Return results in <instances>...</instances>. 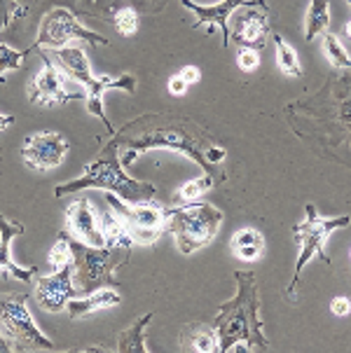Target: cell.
<instances>
[{
	"label": "cell",
	"mask_w": 351,
	"mask_h": 353,
	"mask_svg": "<svg viewBox=\"0 0 351 353\" xmlns=\"http://www.w3.org/2000/svg\"><path fill=\"white\" fill-rule=\"evenodd\" d=\"M108 145L117 148L122 157V164L129 166L141 152L148 150H171L185 154L194 164L204 166L206 171H213L211 166L223 164L228 157V150L218 145L199 124L185 117H171L162 112H148L124 124L120 131L112 134Z\"/></svg>",
	"instance_id": "1"
},
{
	"label": "cell",
	"mask_w": 351,
	"mask_h": 353,
	"mask_svg": "<svg viewBox=\"0 0 351 353\" xmlns=\"http://www.w3.org/2000/svg\"><path fill=\"white\" fill-rule=\"evenodd\" d=\"M237 295L220 304L216 314L218 353L270 349L260 321V295L255 272H234Z\"/></svg>",
	"instance_id": "2"
},
{
	"label": "cell",
	"mask_w": 351,
	"mask_h": 353,
	"mask_svg": "<svg viewBox=\"0 0 351 353\" xmlns=\"http://www.w3.org/2000/svg\"><path fill=\"white\" fill-rule=\"evenodd\" d=\"M122 157L120 150L112 145H106L103 152L99 154L94 161L85 164L82 176L73 178L68 183L57 185L54 196L61 199L70 192H80V190H106L108 194L120 196L124 203H141L150 201L157 194V188L152 183L136 181V178L127 176V171L122 169Z\"/></svg>",
	"instance_id": "3"
},
{
	"label": "cell",
	"mask_w": 351,
	"mask_h": 353,
	"mask_svg": "<svg viewBox=\"0 0 351 353\" xmlns=\"http://www.w3.org/2000/svg\"><path fill=\"white\" fill-rule=\"evenodd\" d=\"M52 59L57 61L59 68L66 73L70 80L80 82L85 87V103H87V110L92 112L94 117H99L101 122L106 124V129L112 131V124L108 115L103 112V94L108 89H120V92H127V94H134L136 92V77L134 75H103V77H97L89 68V59L82 47L77 45H68V47H61V50H50Z\"/></svg>",
	"instance_id": "4"
},
{
	"label": "cell",
	"mask_w": 351,
	"mask_h": 353,
	"mask_svg": "<svg viewBox=\"0 0 351 353\" xmlns=\"http://www.w3.org/2000/svg\"><path fill=\"white\" fill-rule=\"evenodd\" d=\"M73 250V283L77 295H89L101 288H115V272L127 265L132 248L124 246H92L68 234Z\"/></svg>",
	"instance_id": "5"
},
{
	"label": "cell",
	"mask_w": 351,
	"mask_h": 353,
	"mask_svg": "<svg viewBox=\"0 0 351 353\" xmlns=\"http://www.w3.org/2000/svg\"><path fill=\"white\" fill-rule=\"evenodd\" d=\"M0 346L5 353L54 351V342L40 330L28 311L26 292H5L0 300Z\"/></svg>",
	"instance_id": "6"
},
{
	"label": "cell",
	"mask_w": 351,
	"mask_h": 353,
	"mask_svg": "<svg viewBox=\"0 0 351 353\" xmlns=\"http://www.w3.org/2000/svg\"><path fill=\"white\" fill-rule=\"evenodd\" d=\"M351 225V215H337V218H321L317 206L314 203H307L305 206V220L300 225L293 227V236L295 241L300 243V257L295 262V272L293 279H290L288 288L283 290L285 300L295 302L297 300V283H300V274L314 257H319L325 265H332V260L325 255V241L335 230H342V227Z\"/></svg>",
	"instance_id": "7"
},
{
	"label": "cell",
	"mask_w": 351,
	"mask_h": 353,
	"mask_svg": "<svg viewBox=\"0 0 351 353\" xmlns=\"http://www.w3.org/2000/svg\"><path fill=\"white\" fill-rule=\"evenodd\" d=\"M166 211L169 232L174 234L176 246L183 255H192L194 250L209 246L223 225V211L206 201H190Z\"/></svg>",
	"instance_id": "8"
},
{
	"label": "cell",
	"mask_w": 351,
	"mask_h": 353,
	"mask_svg": "<svg viewBox=\"0 0 351 353\" xmlns=\"http://www.w3.org/2000/svg\"><path fill=\"white\" fill-rule=\"evenodd\" d=\"M73 40H80V43H89L97 47H106L108 45V38L103 35L89 31L87 26H82L80 19L66 8H54L45 14L43 23H40L38 38L31 47L33 50H40V47H50V50H61V47H68Z\"/></svg>",
	"instance_id": "9"
},
{
	"label": "cell",
	"mask_w": 351,
	"mask_h": 353,
	"mask_svg": "<svg viewBox=\"0 0 351 353\" xmlns=\"http://www.w3.org/2000/svg\"><path fill=\"white\" fill-rule=\"evenodd\" d=\"M108 203L117 208L129 225V234H132L134 243L141 246H152L162 239L164 232H169V211L162 206H154L150 201L141 203H124L120 196L108 194Z\"/></svg>",
	"instance_id": "10"
},
{
	"label": "cell",
	"mask_w": 351,
	"mask_h": 353,
	"mask_svg": "<svg viewBox=\"0 0 351 353\" xmlns=\"http://www.w3.org/2000/svg\"><path fill=\"white\" fill-rule=\"evenodd\" d=\"M43 57V70L31 80L28 85V101L35 105H63L68 101H80L85 99L82 94L68 92L63 85V75L59 70L57 61H52L50 52H40Z\"/></svg>",
	"instance_id": "11"
},
{
	"label": "cell",
	"mask_w": 351,
	"mask_h": 353,
	"mask_svg": "<svg viewBox=\"0 0 351 353\" xmlns=\"http://www.w3.org/2000/svg\"><path fill=\"white\" fill-rule=\"evenodd\" d=\"M68 154V141L57 131H40L23 141L21 159L33 171H52L63 164Z\"/></svg>",
	"instance_id": "12"
},
{
	"label": "cell",
	"mask_w": 351,
	"mask_h": 353,
	"mask_svg": "<svg viewBox=\"0 0 351 353\" xmlns=\"http://www.w3.org/2000/svg\"><path fill=\"white\" fill-rule=\"evenodd\" d=\"M267 12L270 8L265 0H248L234 17V31L230 33V38H234L241 47L263 50L270 38V14Z\"/></svg>",
	"instance_id": "13"
},
{
	"label": "cell",
	"mask_w": 351,
	"mask_h": 353,
	"mask_svg": "<svg viewBox=\"0 0 351 353\" xmlns=\"http://www.w3.org/2000/svg\"><path fill=\"white\" fill-rule=\"evenodd\" d=\"M77 297L75 283H73V262H68L63 269L52 272L50 276H40L35 285V300L38 307L47 314H59L66 311L68 302Z\"/></svg>",
	"instance_id": "14"
},
{
	"label": "cell",
	"mask_w": 351,
	"mask_h": 353,
	"mask_svg": "<svg viewBox=\"0 0 351 353\" xmlns=\"http://www.w3.org/2000/svg\"><path fill=\"white\" fill-rule=\"evenodd\" d=\"M66 232L75 239L92 246H106L103 234H101V213L94 208V203L82 196L68 203L66 208Z\"/></svg>",
	"instance_id": "15"
},
{
	"label": "cell",
	"mask_w": 351,
	"mask_h": 353,
	"mask_svg": "<svg viewBox=\"0 0 351 353\" xmlns=\"http://www.w3.org/2000/svg\"><path fill=\"white\" fill-rule=\"evenodd\" d=\"M181 3H183V8L194 12V17H197L194 28H201L204 23L206 26H213V28L218 26L220 33H223V47H228L230 33H232L228 21L232 19V14H234L237 10L248 3V0H220L216 5H199V3H192V0H181Z\"/></svg>",
	"instance_id": "16"
},
{
	"label": "cell",
	"mask_w": 351,
	"mask_h": 353,
	"mask_svg": "<svg viewBox=\"0 0 351 353\" xmlns=\"http://www.w3.org/2000/svg\"><path fill=\"white\" fill-rule=\"evenodd\" d=\"M23 234V225L17 220H10L8 215H0V272L5 276H14L17 281H33V276L38 274L35 267H19L12 262L10 257V243L14 236Z\"/></svg>",
	"instance_id": "17"
},
{
	"label": "cell",
	"mask_w": 351,
	"mask_h": 353,
	"mask_svg": "<svg viewBox=\"0 0 351 353\" xmlns=\"http://www.w3.org/2000/svg\"><path fill=\"white\" fill-rule=\"evenodd\" d=\"M122 302L120 292L115 288H101L97 292H89V295H77L68 302V316L70 319H85L92 311H101V309H110L117 307Z\"/></svg>",
	"instance_id": "18"
},
{
	"label": "cell",
	"mask_w": 351,
	"mask_h": 353,
	"mask_svg": "<svg viewBox=\"0 0 351 353\" xmlns=\"http://www.w3.org/2000/svg\"><path fill=\"white\" fill-rule=\"evenodd\" d=\"M181 349L197 353H218V332L209 323H188L181 330Z\"/></svg>",
	"instance_id": "19"
},
{
	"label": "cell",
	"mask_w": 351,
	"mask_h": 353,
	"mask_svg": "<svg viewBox=\"0 0 351 353\" xmlns=\"http://www.w3.org/2000/svg\"><path fill=\"white\" fill-rule=\"evenodd\" d=\"M101 234H103L106 246H124V248L136 246L132 234H129L127 220H124V215L112 203L108 206V211L101 213Z\"/></svg>",
	"instance_id": "20"
},
{
	"label": "cell",
	"mask_w": 351,
	"mask_h": 353,
	"mask_svg": "<svg viewBox=\"0 0 351 353\" xmlns=\"http://www.w3.org/2000/svg\"><path fill=\"white\" fill-rule=\"evenodd\" d=\"M230 250L234 257L243 262H255L265 253V236L255 227H243V230L234 232L230 239Z\"/></svg>",
	"instance_id": "21"
},
{
	"label": "cell",
	"mask_w": 351,
	"mask_h": 353,
	"mask_svg": "<svg viewBox=\"0 0 351 353\" xmlns=\"http://www.w3.org/2000/svg\"><path fill=\"white\" fill-rule=\"evenodd\" d=\"M152 316H154L152 311H148L146 316H141L139 321L132 323L127 330H122L120 337H117L115 351L117 353H148V351H150V349H148V344H146V327L150 325Z\"/></svg>",
	"instance_id": "22"
},
{
	"label": "cell",
	"mask_w": 351,
	"mask_h": 353,
	"mask_svg": "<svg viewBox=\"0 0 351 353\" xmlns=\"http://www.w3.org/2000/svg\"><path fill=\"white\" fill-rule=\"evenodd\" d=\"M330 28V3L328 0H312L305 17V40L312 43L319 35H325Z\"/></svg>",
	"instance_id": "23"
},
{
	"label": "cell",
	"mask_w": 351,
	"mask_h": 353,
	"mask_svg": "<svg viewBox=\"0 0 351 353\" xmlns=\"http://www.w3.org/2000/svg\"><path fill=\"white\" fill-rule=\"evenodd\" d=\"M274 43H277V61H279V70L288 77H300L302 75V65L300 59H297L295 47L283 38V35H274Z\"/></svg>",
	"instance_id": "24"
},
{
	"label": "cell",
	"mask_w": 351,
	"mask_h": 353,
	"mask_svg": "<svg viewBox=\"0 0 351 353\" xmlns=\"http://www.w3.org/2000/svg\"><path fill=\"white\" fill-rule=\"evenodd\" d=\"M332 117L340 122L351 136V80L337 82V92L332 99Z\"/></svg>",
	"instance_id": "25"
},
{
	"label": "cell",
	"mask_w": 351,
	"mask_h": 353,
	"mask_svg": "<svg viewBox=\"0 0 351 353\" xmlns=\"http://www.w3.org/2000/svg\"><path fill=\"white\" fill-rule=\"evenodd\" d=\"M213 188V176L209 171L204 173V176L199 178H192V181H188L185 185H183L181 190L174 194V201L176 203H190V201H197L201 194L209 192V190Z\"/></svg>",
	"instance_id": "26"
},
{
	"label": "cell",
	"mask_w": 351,
	"mask_h": 353,
	"mask_svg": "<svg viewBox=\"0 0 351 353\" xmlns=\"http://www.w3.org/2000/svg\"><path fill=\"white\" fill-rule=\"evenodd\" d=\"M323 54H325V59H328V63L335 65V68H351L349 52L344 50L340 38H337L335 33H330V31L323 35Z\"/></svg>",
	"instance_id": "27"
},
{
	"label": "cell",
	"mask_w": 351,
	"mask_h": 353,
	"mask_svg": "<svg viewBox=\"0 0 351 353\" xmlns=\"http://www.w3.org/2000/svg\"><path fill=\"white\" fill-rule=\"evenodd\" d=\"M112 23H115L117 33L124 35V38H132V35L139 33L141 17L132 5H122V8L115 12V17H112Z\"/></svg>",
	"instance_id": "28"
},
{
	"label": "cell",
	"mask_w": 351,
	"mask_h": 353,
	"mask_svg": "<svg viewBox=\"0 0 351 353\" xmlns=\"http://www.w3.org/2000/svg\"><path fill=\"white\" fill-rule=\"evenodd\" d=\"M47 262H50L52 272H59V269H63L68 262H73V250H70V243H68V232H61V234H59L57 243L52 246L50 255H47Z\"/></svg>",
	"instance_id": "29"
},
{
	"label": "cell",
	"mask_w": 351,
	"mask_h": 353,
	"mask_svg": "<svg viewBox=\"0 0 351 353\" xmlns=\"http://www.w3.org/2000/svg\"><path fill=\"white\" fill-rule=\"evenodd\" d=\"M28 52H31V50H26V52L12 50L8 43L0 45V80L5 82V73H8V70L21 68V65H23V57H26Z\"/></svg>",
	"instance_id": "30"
},
{
	"label": "cell",
	"mask_w": 351,
	"mask_h": 353,
	"mask_svg": "<svg viewBox=\"0 0 351 353\" xmlns=\"http://www.w3.org/2000/svg\"><path fill=\"white\" fill-rule=\"evenodd\" d=\"M28 0H3V26L8 28L12 19H19V17L28 14Z\"/></svg>",
	"instance_id": "31"
},
{
	"label": "cell",
	"mask_w": 351,
	"mask_h": 353,
	"mask_svg": "<svg viewBox=\"0 0 351 353\" xmlns=\"http://www.w3.org/2000/svg\"><path fill=\"white\" fill-rule=\"evenodd\" d=\"M237 63H239V68L243 70V73H253V70H258V65H260L258 50H253V47H241L239 54H237Z\"/></svg>",
	"instance_id": "32"
},
{
	"label": "cell",
	"mask_w": 351,
	"mask_h": 353,
	"mask_svg": "<svg viewBox=\"0 0 351 353\" xmlns=\"http://www.w3.org/2000/svg\"><path fill=\"white\" fill-rule=\"evenodd\" d=\"M166 87H169V94H171V97H185V94H188V82L185 80H183V77L181 75H171L169 77V85H166Z\"/></svg>",
	"instance_id": "33"
},
{
	"label": "cell",
	"mask_w": 351,
	"mask_h": 353,
	"mask_svg": "<svg viewBox=\"0 0 351 353\" xmlns=\"http://www.w3.org/2000/svg\"><path fill=\"white\" fill-rule=\"evenodd\" d=\"M330 311H332V316H337V319H347L351 314V300H347V297H335L330 304Z\"/></svg>",
	"instance_id": "34"
},
{
	"label": "cell",
	"mask_w": 351,
	"mask_h": 353,
	"mask_svg": "<svg viewBox=\"0 0 351 353\" xmlns=\"http://www.w3.org/2000/svg\"><path fill=\"white\" fill-rule=\"evenodd\" d=\"M178 75H181L188 85H197V82L201 80V70L197 68V65H183V68L178 70Z\"/></svg>",
	"instance_id": "35"
},
{
	"label": "cell",
	"mask_w": 351,
	"mask_h": 353,
	"mask_svg": "<svg viewBox=\"0 0 351 353\" xmlns=\"http://www.w3.org/2000/svg\"><path fill=\"white\" fill-rule=\"evenodd\" d=\"M10 124H12V117H10V115H3V127H0V129L5 131V129L10 127Z\"/></svg>",
	"instance_id": "36"
},
{
	"label": "cell",
	"mask_w": 351,
	"mask_h": 353,
	"mask_svg": "<svg viewBox=\"0 0 351 353\" xmlns=\"http://www.w3.org/2000/svg\"><path fill=\"white\" fill-rule=\"evenodd\" d=\"M344 33H347V38H351V21L347 23V26H344Z\"/></svg>",
	"instance_id": "37"
},
{
	"label": "cell",
	"mask_w": 351,
	"mask_h": 353,
	"mask_svg": "<svg viewBox=\"0 0 351 353\" xmlns=\"http://www.w3.org/2000/svg\"><path fill=\"white\" fill-rule=\"evenodd\" d=\"M347 3H349V5H351V0H347Z\"/></svg>",
	"instance_id": "38"
}]
</instances>
